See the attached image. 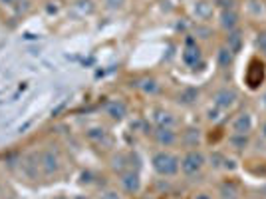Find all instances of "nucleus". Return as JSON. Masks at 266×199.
Masks as SVG:
<instances>
[{
  "label": "nucleus",
  "mask_w": 266,
  "mask_h": 199,
  "mask_svg": "<svg viewBox=\"0 0 266 199\" xmlns=\"http://www.w3.org/2000/svg\"><path fill=\"white\" fill-rule=\"evenodd\" d=\"M183 62H185L187 66H191V68H195V66L201 64V50L193 44L191 38L187 40V48H185V52H183Z\"/></svg>",
  "instance_id": "20e7f679"
},
{
  "label": "nucleus",
  "mask_w": 266,
  "mask_h": 199,
  "mask_svg": "<svg viewBox=\"0 0 266 199\" xmlns=\"http://www.w3.org/2000/svg\"><path fill=\"white\" fill-rule=\"evenodd\" d=\"M197 90H185L181 96H179V102H183V104H191V102H195L197 100Z\"/></svg>",
  "instance_id": "2eb2a0df"
},
{
  "label": "nucleus",
  "mask_w": 266,
  "mask_h": 199,
  "mask_svg": "<svg viewBox=\"0 0 266 199\" xmlns=\"http://www.w3.org/2000/svg\"><path fill=\"white\" fill-rule=\"evenodd\" d=\"M229 50L232 54L240 50V34L238 32H231V36H229Z\"/></svg>",
  "instance_id": "4468645a"
},
{
  "label": "nucleus",
  "mask_w": 266,
  "mask_h": 199,
  "mask_svg": "<svg viewBox=\"0 0 266 199\" xmlns=\"http://www.w3.org/2000/svg\"><path fill=\"white\" fill-rule=\"evenodd\" d=\"M58 199H68V197H58Z\"/></svg>",
  "instance_id": "bb28decb"
},
{
  "label": "nucleus",
  "mask_w": 266,
  "mask_h": 199,
  "mask_svg": "<svg viewBox=\"0 0 266 199\" xmlns=\"http://www.w3.org/2000/svg\"><path fill=\"white\" fill-rule=\"evenodd\" d=\"M155 120H157L159 127H171L173 124H175V120H173V118H171V114H167V112H165V114H163V112H159Z\"/></svg>",
  "instance_id": "f8f14e48"
},
{
  "label": "nucleus",
  "mask_w": 266,
  "mask_h": 199,
  "mask_svg": "<svg viewBox=\"0 0 266 199\" xmlns=\"http://www.w3.org/2000/svg\"><path fill=\"white\" fill-rule=\"evenodd\" d=\"M155 138H157V142L161 145H171L175 144V140H177V136H175V131L171 127H159L155 131Z\"/></svg>",
  "instance_id": "1a4fd4ad"
},
{
  "label": "nucleus",
  "mask_w": 266,
  "mask_h": 199,
  "mask_svg": "<svg viewBox=\"0 0 266 199\" xmlns=\"http://www.w3.org/2000/svg\"><path fill=\"white\" fill-rule=\"evenodd\" d=\"M124 2H125V0H106L107 8H119Z\"/></svg>",
  "instance_id": "aec40b11"
},
{
  "label": "nucleus",
  "mask_w": 266,
  "mask_h": 199,
  "mask_svg": "<svg viewBox=\"0 0 266 199\" xmlns=\"http://www.w3.org/2000/svg\"><path fill=\"white\" fill-rule=\"evenodd\" d=\"M197 199H211L209 195H197Z\"/></svg>",
  "instance_id": "b1692460"
},
{
  "label": "nucleus",
  "mask_w": 266,
  "mask_h": 199,
  "mask_svg": "<svg viewBox=\"0 0 266 199\" xmlns=\"http://www.w3.org/2000/svg\"><path fill=\"white\" fill-rule=\"evenodd\" d=\"M2 4H8V6H14V4H20L22 0H0Z\"/></svg>",
  "instance_id": "4be33fe9"
},
{
  "label": "nucleus",
  "mask_w": 266,
  "mask_h": 199,
  "mask_svg": "<svg viewBox=\"0 0 266 199\" xmlns=\"http://www.w3.org/2000/svg\"><path fill=\"white\" fill-rule=\"evenodd\" d=\"M264 136H266V124H264Z\"/></svg>",
  "instance_id": "a878e982"
},
{
  "label": "nucleus",
  "mask_w": 266,
  "mask_h": 199,
  "mask_svg": "<svg viewBox=\"0 0 266 199\" xmlns=\"http://www.w3.org/2000/svg\"><path fill=\"white\" fill-rule=\"evenodd\" d=\"M100 199H119V195H117V193H111V191H109V193H106L104 197H100Z\"/></svg>",
  "instance_id": "5701e85b"
},
{
  "label": "nucleus",
  "mask_w": 266,
  "mask_h": 199,
  "mask_svg": "<svg viewBox=\"0 0 266 199\" xmlns=\"http://www.w3.org/2000/svg\"><path fill=\"white\" fill-rule=\"evenodd\" d=\"M232 129H234V134H243V136H247L250 129H252V116H250V114H240V116L234 120Z\"/></svg>",
  "instance_id": "423d86ee"
},
{
  "label": "nucleus",
  "mask_w": 266,
  "mask_h": 199,
  "mask_svg": "<svg viewBox=\"0 0 266 199\" xmlns=\"http://www.w3.org/2000/svg\"><path fill=\"white\" fill-rule=\"evenodd\" d=\"M195 14H197V16H199L201 20L211 18V16H213V4H209V2H197Z\"/></svg>",
  "instance_id": "9b49d317"
},
{
  "label": "nucleus",
  "mask_w": 266,
  "mask_h": 199,
  "mask_svg": "<svg viewBox=\"0 0 266 199\" xmlns=\"http://www.w3.org/2000/svg\"><path fill=\"white\" fill-rule=\"evenodd\" d=\"M231 142L234 145H238V147H245V145H247V136H243V134H236V138H232Z\"/></svg>",
  "instance_id": "a211bd4d"
},
{
  "label": "nucleus",
  "mask_w": 266,
  "mask_h": 199,
  "mask_svg": "<svg viewBox=\"0 0 266 199\" xmlns=\"http://www.w3.org/2000/svg\"><path fill=\"white\" fill-rule=\"evenodd\" d=\"M40 163H42L44 173H48V175H52V173H56V171L60 169V160H58V156L54 153L52 149H48V151H44V153H42V160H40Z\"/></svg>",
  "instance_id": "39448f33"
},
{
  "label": "nucleus",
  "mask_w": 266,
  "mask_h": 199,
  "mask_svg": "<svg viewBox=\"0 0 266 199\" xmlns=\"http://www.w3.org/2000/svg\"><path fill=\"white\" fill-rule=\"evenodd\" d=\"M74 199H88V197H84V195H78V197H74Z\"/></svg>",
  "instance_id": "393cba45"
},
{
  "label": "nucleus",
  "mask_w": 266,
  "mask_h": 199,
  "mask_svg": "<svg viewBox=\"0 0 266 199\" xmlns=\"http://www.w3.org/2000/svg\"><path fill=\"white\" fill-rule=\"evenodd\" d=\"M106 112L109 118H113V120H124L125 114H127V108H125L124 102H117V100H113V102H109L106 106Z\"/></svg>",
  "instance_id": "6e6552de"
},
{
  "label": "nucleus",
  "mask_w": 266,
  "mask_h": 199,
  "mask_svg": "<svg viewBox=\"0 0 266 199\" xmlns=\"http://www.w3.org/2000/svg\"><path fill=\"white\" fill-rule=\"evenodd\" d=\"M141 88L143 92H147V94H155V92H157V82H155V80H143Z\"/></svg>",
  "instance_id": "dca6fc26"
},
{
  "label": "nucleus",
  "mask_w": 266,
  "mask_h": 199,
  "mask_svg": "<svg viewBox=\"0 0 266 199\" xmlns=\"http://www.w3.org/2000/svg\"><path fill=\"white\" fill-rule=\"evenodd\" d=\"M221 191H223V197L225 199H234V185H231V183H225L223 187H221Z\"/></svg>",
  "instance_id": "f3484780"
},
{
  "label": "nucleus",
  "mask_w": 266,
  "mask_h": 199,
  "mask_svg": "<svg viewBox=\"0 0 266 199\" xmlns=\"http://www.w3.org/2000/svg\"><path fill=\"white\" fill-rule=\"evenodd\" d=\"M264 100H266V98H264Z\"/></svg>",
  "instance_id": "cd10ccee"
},
{
  "label": "nucleus",
  "mask_w": 266,
  "mask_h": 199,
  "mask_svg": "<svg viewBox=\"0 0 266 199\" xmlns=\"http://www.w3.org/2000/svg\"><path fill=\"white\" fill-rule=\"evenodd\" d=\"M231 62H232V52L229 48H221L219 50V64L221 66H229Z\"/></svg>",
  "instance_id": "ddd939ff"
},
{
  "label": "nucleus",
  "mask_w": 266,
  "mask_h": 199,
  "mask_svg": "<svg viewBox=\"0 0 266 199\" xmlns=\"http://www.w3.org/2000/svg\"><path fill=\"white\" fill-rule=\"evenodd\" d=\"M122 185H124L125 191H129V193L139 191V185H141L139 175H137V173H133V171H127V173L122 175Z\"/></svg>",
  "instance_id": "0eeeda50"
},
{
  "label": "nucleus",
  "mask_w": 266,
  "mask_h": 199,
  "mask_svg": "<svg viewBox=\"0 0 266 199\" xmlns=\"http://www.w3.org/2000/svg\"><path fill=\"white\" fill-rule=\"evenodd\" d=\"M153 169L159 173V175H175L179 171V160L173 153H167V151H159L153 156Z\"/></svg>",
  "instance_id": "f257e3e1"
},
{
  "label": "nucleus",
  "mask_w": 266,
  "mask_h": 199,
  "mask_svg": "<svg viewBox=\"0 0 266 199\" xmlns=\"http://www.w3.org/2000/svg\"><path fill=\"white\" fill-rule=\"evenodd\" d=\"M258 46H260L262 52H266V34H260V38H258Z\"/></svg>",
  "instance_id": "412c9836"
},
{
  "label": "nucleus",
  "mask_w": 266,
  "mask_h": 199,
  "mask_svg": "<svg viewBox=\"0 0 266 199\" xmlns=\"http://www.w3.org/2000/svg\"><path fill=\"white\" fill-rule=\"evenodd\" d=\"M213 102H214V106L221 108V109L232 108V106L236 104V92L229 90V88H223V90H219L216 94H214Z\"/></svg>",
  "instance_id": "7ed1b4c3"
},
{
  "label": "nucleus",
  "mask_w": 266,
  "mask_h": 199,
  "mask_svg": "<svg viewBox=\"0 0 266 199\" xmlns=\"http://www.w3.org/2000/svg\"><path fill=\"white\" fill-rule=\"evenodd\" d=\"M88 136L91 138V140H95V138H104V136H106V131H104V129H100V127H95V129H91V131H89Z\"/></svg>",
  "instance_id": "6ab92c4d"
},
{
  "label": "nucleus",
  "mask_w": 266,
  "mask_h": 199,
  "mask_svg": "<svg viewBox=\"0 0 266 199\" xmlns=\"http://www.w3.org/2000/svg\"><path fill=\"white\" fill-rule=\"evenodd\" d=\"M205 165V156L201 151H189L183 162H181V169L187 173V175H195L201 171V167Z\"/></svg>",
  "instance_id": "f03ea898"
},
{
  "label": "nucleus",
  "mask_w": 266,
  "mask_h": 199,
  "mask_svg": "<svg viewBox=\"0 0 266 199\" xmlns=\"http://www.w3.org/2000/svg\"><path fill=\"white\" fill-rule=\"evenodd\" d=\"M238 24V14L234 12V10H223L221 12V26L225 28V30H232L234 26Z\"/></svg>",
  "instance_id": "9d476101"
}]
</instances>
